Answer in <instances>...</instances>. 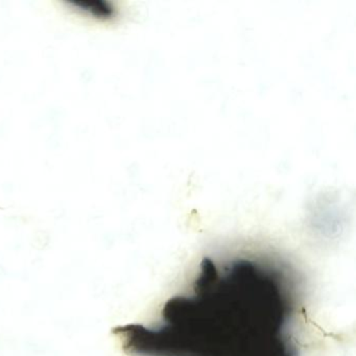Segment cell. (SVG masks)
<instances>
[{
  "label": "cell",
  "mask_w": 356,
  "mask_h": 356,
  "mask_svg": "<svg viewBox=\"0 0 356 356\" xmlns=\"http://www.w3.org/2000/svg\"><path fill=\"white\" fill-rule=\"evenodd\" d=\"M293 281L279 264L202 261L193 293L166 302L159 324L113 329L132 356H298Z\"/></svg>",
  "instance_id": "6da1fadb"
}]
</instances>
